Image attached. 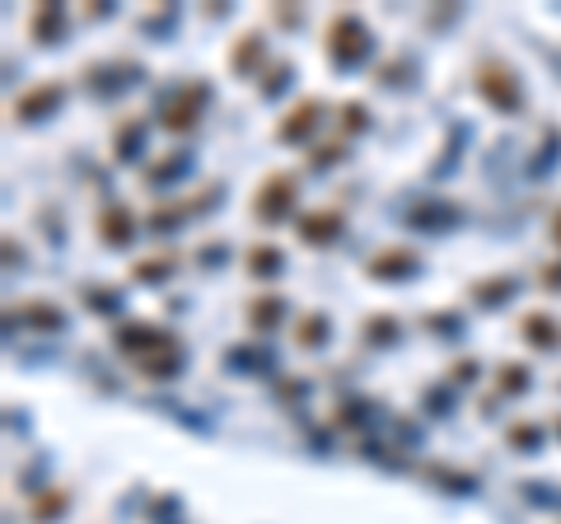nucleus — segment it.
I'll return each instance as SVG.
<instances>
[{"instance_id": "obj_1", "label": "nucleus", "mask_w": 561, "mask_h": 524, "mask_svg": "<svg viewBox=\"0 0 561 524\" xmlns=\"http://www.w3.org/2000/svg\"><path fill=\"white\" fill-rule=\"evenodd\" d=\"M332 220H337V216H323V220L313 216V220H305V239H328V235H332V230H328Z\"/></svg>"}]
</instances>
